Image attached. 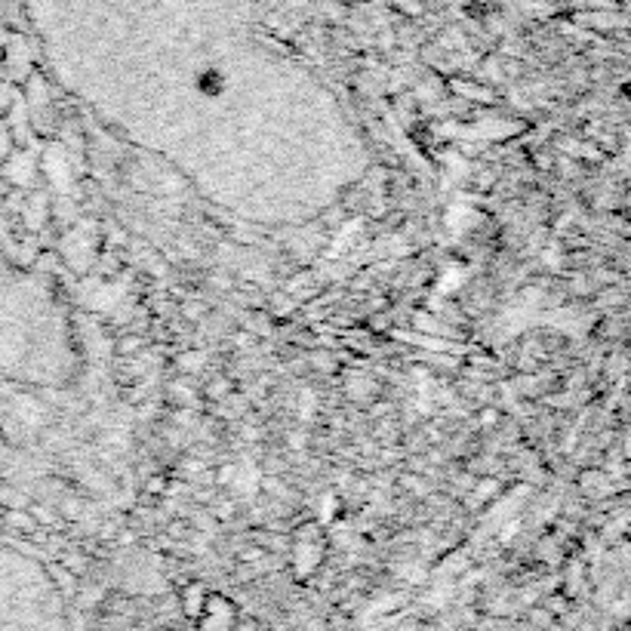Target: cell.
<instances>
[{"label": "cell", "mask_w": 631, "mask_h": 631, "mask_svg": "<svg viewBox=\"0 0 631 631\" xmlns=\"http://www.w3.org/2000/svg\"><path fill=\"white\" fill-rule=\"evenodd\" d=\"M222 481L231 490H238V493H256L259 490V471L250 462H241V465H234V468H225L222 471Z\"/></svg>", "instance_id": "1"}]
</instances>
